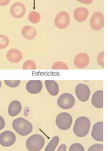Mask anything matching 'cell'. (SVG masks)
<instances>
[{"instance_id": "cell-19", "label": "cell", "mask_w": 108, "mask_h": 151, "mask_svg": "<svg viewBox=\"0 0 108 151\" xmlns=\"http://www.w3.org/2000/svg\"><path fill=\"white\" fill-rule=\"evenodd\" d=\"M22 35L28 40H32L37 35V31L34 27L31 26H26L21 31Z\"/></svg>"}, {"instance_id": "cell-7", "label": "cell", "mask_w": 108, "mask_h": 151, "mask_svg": "<svg viewBox=\"0 0 108 151\" xmlns=\"http://www.w3.org/2000/svg\"><path fill=\"white\" fill-rule=\"evenodd\" d=\"M74 96L70 93H65L61 95L57 100L58 105L62 109L68 110L72 108L75 104Z\"/></svg>"}, {"instance_id": "cell-30", "label": "cell", "mask_w": 108, "mask_h": 151, "mask_svg": "<svg viewBox=\"0 0 108 151\" xmlns=\"http://www.w3.org/2000/svg\"><path fill=\"white\" fill-rule=\"evenodd\" d=\"M57 151H66V146L65 145H62L58 148Z\"/></svg>"}, {"instance_id": "cell-20", "label": "cell", "mask_w": 108, "mask_h": 151, "mask_svg": "<svg viewBox=\"0 0 108 151\" xmlns=\"http://www.w3.org/2000/svg\"><path fill=\"white\" fill-rule=\"evenodd\" d=\"M41 16L39 12L36 11H32L29 13L28 16L29 21L32 24H36L40 21Z\"/></svg>"}, {"instance_id": "cell-11", "label": "cell", "mask_w": 108, "mask_h": 151, "mask_svg": "<svg viewBox=\"0 0 108 151\" xmlns=\"http://www.w3.org/2000/svg\"><path fill=\"white\" fill-rule=\"evenodd\" d=\"M90 58L87 54L80 53L77 54L74 58V64L78 69H84L88 65Z\"/></svg>"}, {"instance_id": "cell-1", "label": "cell", "mask_w": 108, "mask_h": 151, "mask_svg": "<svg viewBox=\"0 0 108 151\" xmlns=\"http://www.w3.org/2000/svg\"><path fill=\"white\" fill-rule=\"evenodd\" d=\"M91 127L90 120L85 116L78 118L74 124L73 132L77 137H83L86 136L89 133Z\"/></svg>"}, {"instance_id": "cell-14", "label": "cell", "mask_w": 108, "mask_h": 151, "mask_svg": "<svg viewBox=\"0 0 108 151\" xmlns=\"http://www.w3.org/2000/svg\"><path fill=\"white\" fill-rule=\"evenodd\" d=\"M93 138L99 142L103 141V122H99L94 125L92 130Z\"/></svg>"}, {"instance_id": "cell-6", "label": "cell", "mask_w": 108, "mask_h": 151, "mask_svg": "<svg viewBox=\"0 0 108 151\" xmlns=\"http://www.w3.org/2000/svg\"><path fill=\"white\" fill-rule=\"evenodd\" d=\"M90 26L94 31H99L104 26V16L101 12L96 11L93 13L90 20Z\"/></svg>"}, {"instance_id": "cell-25", "label": "cell", "mask_w": 108, "mask_h": 151, "mask_svg": "<svg viewBox=\"0 0 108 151\" xmlns=\"http://www.w3.org/2000/svg\"><path fill=\"white\" fill-rule=\"evenodd\" d=\"M69 151H85V150L82 145L79 143H75L70 146Z\"/></svg>"}, {"instance_id": "cell-8", "label": "cell", "mask_w": 108, "mask_h": 151, "mask_svg": "<svg viewBox=\"0 0 108 151\" xmlns=\"http://www.w3.org/2000/svg\"><path fill=\"white\" fill-rule=\"evenodd\" d=\"M75 93L80 101L85 102L89 99L91 91L87 85L83 83H80L76 86Z\"/></svg>"}, {"instance_id": "cell-31", "label": "cell", "mask_w": 108, "mask_h": 151, "mask_svg": "<svg viewBox=\"0 0 108 151\" xmlns=\"http://www.w3.org/2000/svg\"><path fill=\"white\" fill-rule=\"evenodd\" d=\"M1 129H2L4 127V120L3 119L2 117L1 116Z\"/></svg>"}, {"instance_id": "cell-24", "label": "cell", "mask_w": 108, "mask_h": 151, "mask_svg": "<svg viewBox=\"0 0 108 151\" xmlns=\"http://www.w3.org/2000/svg\"><path fill=\"white\" fill-rule=\"evenodd\" d=\"M0 48L1 49L5 48L9 45V40L6 35H1L0 36Z\"/></svg>"}, {"instance_id": "cell-21", "label": "cell", "mask_w": 108, "mask_h": 151, "mask_svg": "<svg viewBox=\"0 0 108 151\" xmlns=\"http://www.w3.org/2000/svg\"><path fill=\"white\" fill-rule=\"evenodd\" d=\"M59 137H54L45 149V151H54L59 142Z\"/></svg>"}, {"instance_id": "cell-18", "label": "cell", "mask_w": 108, "mask_h": 151, "mask_svg": "<svg viewBox=\"0 0 108 151\" xmlns=\"http://www.w3.org/2000/svg\"><path fill=\"white\" fill-rule=\"evenodd\" d=\"M46 88L48 93L52 96H56L59 92V87L57 83L53 80H46L45 81Z\"/></svg>"}, {"instance_id": "cell-12", "label": "cell", "mask_w": 108, "mask_h": 151, "mask_svg": "<svg viewBox=\"0 0 108 151\" xmlns=\"http://www.w3.org/2000/svg\"><path fill=\"white\" fill-rule=\"evenodd\" d=\"M89 14V11L88 9L85 7H79L74 10L73 17L77 22L82 23L87 19Z\"/></svg>"}, {"instance_id": "cell-9", "label": "cell", "mask_w": 108, "mask_h": 151, "mask_svg": "<svg viewBox=\"0 0 108 151\" xmlns=\"http://www.w3.org/2000/svg\"><path fill=\"white\" fill-rule=\"evenodd\" d=\"M26 8L24 4L20 2H16L12 4L10 9L11 15L14 18L21 19L25 15Z\"/></svg>"}, {"instance_id": "cell-17", "label": "cell", "mask_w": 108, "mask_h": 151, "mask_svg": "<svg viewBox=\"0 0 108 151\" xmlns=\"http://www.w3.org/2000/svg\"><path fill=\"white\" fill-rule=\"evenodd\" d=\"M22 105L19 101L13 100L10 104L8 108V113L10 116L15 117L18 115L22 110Z\"/></svg>"}, {"instance_id": "cell-10", "label": "cell", "mask_w": 108, "mask_h": 151, "mask_svg": "<svg viewBox=\"0 0 108 151\" xmlns=\"http://www.w3.org/2000/svg\"><path fill=\"white\" fill-rule=\"evenodd\" d=\"M16 141V135L10 131H5L0 135V143L4 147L13 145Z\"/></svg>"}, {"instance_id": "cell-15", "label": "cell", "mask_w": 108, "mask_h": 151, "mask_svg": "<svg viewBox=\"0 0 108 151\" xmlns=\"http://www.w3.org/2000/svg\"><path fill=\"white\" fill-rule=\"evenodd\" d=\"M6 57L10 63H18L23 58V54L20 50L17 49H11L7 52Z\"/></svg>"}, {"instance_id": "cell-4", "label": "cell", "mask_w": 108, "mask_h": 151, "mask_svg": "<svg viewBox=\"0 0 108 151\" xmlns=\"http://www.w3.org/2000/svg\"><path fill=\"white\" fill-rule=\"evenodd\" d=\"M70 23V14L65 11H61L57 13L54 19L55 26L60 30L67 28Z\"/></svg>"}, {"instance_id": "cell-5", "label": "cell", "mask_w": 108, "mask_h": 151, "mask_svg": "<svg viewBox=\"0 0 108 151\" xmlns=\"http://www.w3.org/2000/svg\"><path fill=\"white\" fill-rule=\"evenodd\" d=\"M56 124L61 130H66L70 128L72 122V119L70 114L62 112L57 116Z\"/></svg>"}, {"instance_id": "cell-2", "label": "cell", "mask_w": 108, "mask_h": 151, "mask_svg": "<svg viewBox=\"0 0 108 151\" xmlns=\"http://www.w3.org/2000/svg\"><path fill=\"white\" fill-rule=\"evenodd\" d=\"M12 127L17 133L22 136L28 135L33 130L31 123L23 118L14 120L12 122Z\"/></svg>"}, {"instance_id": "cell-3", "label": "cell", "mask_w": 108, "mask_h": 151, "mask_svg": "<svg viewBox=\"0 0 108 151\" xmlns=\"http://www.w3.org/2000/svg\"><path fill=\"white\" fill-rule=\"evenodd\" d=\"M45 144V140L39 134H34L30 137L26 142V147L30 151L41 150Z\"/></svg>"}, {"instance_id": "cell-16", "label": "cell", "mask_w": 108, "mask_h": 151, "mask_svg": "<svg viewBox=\"0 0 108 151\" xmlns=\"http://www.w3.org/2000/svg\"><path fill=\"white\" fill-rule=\"evenodd\" d=\"M93 105L97 108L103 107V91L102 90L97 91L94 93L92 99Z\"/></svg>"}, {"instance_id": "cell-29", "label": "cell", "mask_w": 108, "mask_h": 151, "mask_svg": "<svg viewBox=\"0 0 108 151\" xmlns=\"http://www.w3.org/2000/svg\"><path fill=\"white\" fill-rule=\"evenodd\" d=\"M10 1L11 0H0V5L2 6H6L9 3Z\"/></svg>"}, {"instance_id": "cell-27", "label": "cell", "mask_w": 108, "mask_h": 151, "mask_svg": "<svg viewBox=\"0 0 108 151\" xmlns=\"http://www.w3.org/2000/svg\"><path fill=\"white\" fill-rule=\"evenodd\" d=\"M103 145L95 144L91 146L87 151H103Z\"/></svg>"}, {"instance_id": "cell-28", "label": "cell", "mask_w": 108, "mask_h": 151, "mask_svg": "<svg viewBox=\"0 0 108 151\" xmlns=\"http://www.w3.org/2000/svg\"><path fill=\"white\" fill-rule=\"evenodd\" d=\"M77 1L82 4L88 5V4H90L92 3L94 0H77Z\"/></svg>"}, {"instance_id": "cell-13", "label": "cell", "mask_w": 108, "mask_h": 151, "mask_svg": "<svg viewBox=\"0 0 108 151\" xmlns=\"http://www.w3.org/2000/svg\"><path fill=\"white\" fill-rule=\"evenodd\" d=\"M42 82L39 80H31L26 83V90L31 94H38L42 90Z\"/></svg>"}, {"instance_id": "cell-23", "label": "cell", "mask_w": 108, "mask_h": 151, "mask_svg": "<svg viewBox=\"0 0 108 151\" xmlns=\"http://www.w3.org/2000/svg\"><path fill=\"white\" fill-rule=\"evenodd\" d=\"M53 70H68L69 67L65 63L62 62H57L52 66Z\"/></svg>"}, {"instance_id": "cell-22", "label": "cell", "mask_w": 108, "mask_h": 151, "mask_svg": "<svg viewBox=\"0 0 108 151\" xmlns=\"http://www.w3.org/2000/svg\"><path fill=\"white\" fill-rule=\"evenodd\" d=\"M23 70H35L37 69L36 63L32 60H28L23 65Z\"/></svg>"}, {"instance_id": "cell-26", "label": "cell", "mask_w": 108, "mask_h": 151, "mask_svg": "<svg viewBox=\"0 0 108 151\" xmlns=\"http://www.w3.org/2000/svg\"><path fill=\"white\" fill-rule=\"evenodd\" d=\"M5 84L11 88H16L20 84V81L16 80V81H4Z\"/></svg>"}]
</instances>
